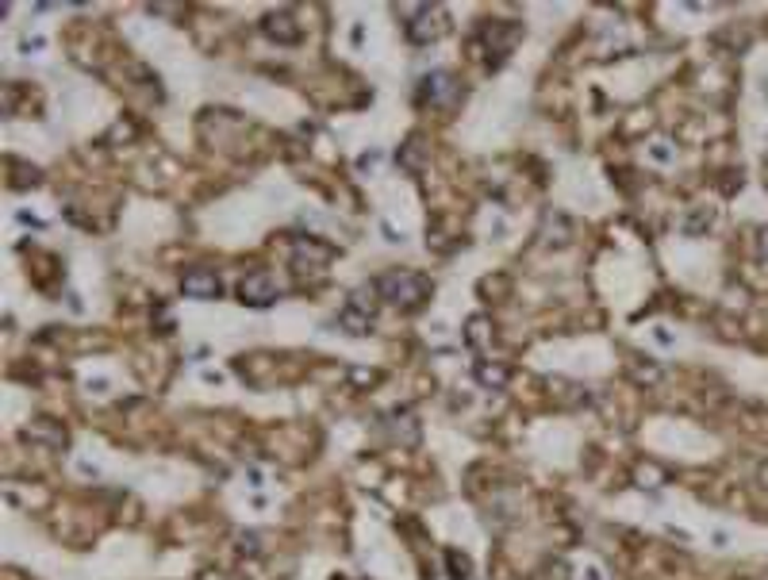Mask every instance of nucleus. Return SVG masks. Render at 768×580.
I'll list each match as a JSON object with an SVG mask.
<instances>
[{
  "label": "nucleus",
  "mask_w": 768,
  "mask_h": 580,
  "mask_svg": "<svg viewBox=\"0 0 768 580\" xmlns=\"http://www.w3.org/2000/svg\"><path fill=\"white\" fill-rule=\"evenodd\" d=\"M476 377H481L484 385H496V388H499V385L507 380V369H499V365L488 369V362H481V365H476Z\"/></svg>",
  "instance_id": "7"
},
{
  "label": "nucleus",
  "mask_w": 768,
  "mask_h": 580,
  "mask_svg": "<svg viewBox=\"0 0 768 580\" xmlns=\"http://www.w3.org/2000/svg\"><path fill=\"white\" fill-rule=\"evenodd\" d=\"M404 16L411 20V27H407V39H411V43H430L438 35V31L427 27L430 20H438V8H407Z\"/></svg>",
  "instance_id": "6"
},
{
  "label": "nucleus",
  "mask_w": 768,
  "mask_h": 580,
  "mask_svg": "<svg viewBox=\"0 0 768 580\" xmlns=\"http://www.w3.org/2000/svg\"><path fill=\"white\" fill-rule=\"evenodd\" d=\"M419 97H423V104H430V108H446V104L458 100V81L450 74H442V69H435L430 77H423Z\"/></svg>",
  "instance_id": "3"
},
{
  "label": "nucleus",
  "mask_w": 768,
  "mask_h": 580,
  "mask_svg": "<svg viewBox=\"0 0 768 580\" xmlns=\"http://www.w3.org/2000/svg\"><path fill=\"white\" fill-rule=\"evenodd\" d=\"M365 296H369L365 288H362V293H354L350 304H346L342 316H339V323L350 334H369V327H373V304H365Z\"/></svg>",
  "instance_id": "4"
},
{
  "label": "nucleus",
  "mask_w": 768,
  "mask_h": 580,
  "mask_svg": "<svg viewBox=\"0 0 768 580\" xmlns=\"http://www.w3.org/2000/svg\"><path fill=\"white\" fill-rule=\"evenodd\" d=\"M181 288L184 296H196V300H216L219 296V277L212 270H192L181 277Z\"/></svg>",
  "instance_id": "5"
},
{
  "label": "nucleus",
  "mask_w": 768,
  "mask_h": 580,
  "mask_svg": "<svg viewBox=\"0 0 768 580\" xmlns=\"http://www.w3.org/2000/svg\"><path fill=\"white\" fill-rule=\"evenodd\" d=\"M239 296H242V304H250V308H270L273 300L281 296V285H277L273 273L254 270V273H247L239 281Z\"/></svg>",
  "instance_id": "2"
},
{
  "label": "nucleus",
  "mask_w": 768,
  "mask_h": 580,
  "mask_svg": "<svg viewBox=\"0 0 768 580\" xmlns=\"http://www.w3.org/2000/svg\"><path fill=\"white\" fill-rule=\"evenodd\" d=\"M427 281L419 273H407V270H396V273H384L377 281V296L384 304H396V308H419V300L427 296Z\"/></svg>",
  "instance_id": "1"
},
{
  "label": "nucleus",
  "mask_w": 768,
  "mask_h": 580,
  "mask_svg": "<svg viewBox=\"0 0 768 580\" xmlns=\"http://www.w3.org/2000/svg\"><path fill=\"white\" fill-rule=\"evenodd\" d=\"M764 254H768V231H764Z\"/></svg>",
  "instance_id": "8"
}]
</instances>
